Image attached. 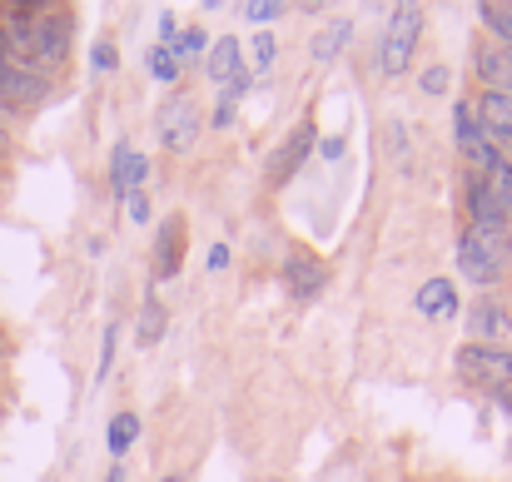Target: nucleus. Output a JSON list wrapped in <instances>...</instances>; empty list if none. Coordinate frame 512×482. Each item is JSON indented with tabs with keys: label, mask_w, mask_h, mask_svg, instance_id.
<instances>
[{
	"label": "nucleus",
	"mask_w": 512,
	"mask_h": 482,
	"mask_svg": "<svg viewBox=\"0 0 512 482\" xmlns=\"http://www.w3.org/2000/svg\"><path fill=\"white\" fill-rule=\"evenodd\" d=\"M508 234H498V229H468L463 239H458V269H463V279L468 284H498L503 279V269H508Z\"/></svg>",
	"instance_id": "1"
},
{
	"label": "nucleus",
	"mask_w": 512,
	"mask_h": 482,
	"mask_svg": "<svg viewBox=\"0 0 512 482\" xmlns=\"http://www.w3.org/2000/svg\"><path fill=\"white\" fill-rule=\"evenodd\" d=\"M418 35H423V10L418 5H398L383 25V45H378V70L393 80L413 65V50H418Z\"/></svg>",
	"instance_id": "2"
},
{
	"label": "nucleus",
	"mask_w": 512,
	"mask_h": 482,
	"mask_svg": "<svg viewBox=\"0 0 512 482\" xmlns=\"http://www.w3.org/2000/svg\"><path fill=\"white\" fill-rule=\"evenodd\" d=\"M155 130H160V145L170 155H189L194 140H199V105L189 95H170L155 115Z\"/></svg>",
	"instance_id": "3"
},
{
	"label": "nucleus",
	"mask_w": 512,
	"mask_h": 482,
	"mask_svg": "<svg viewBox=\"0 0 512 482\" xmlns=\"http://www.w3.org/2000/svg\"><path fill=\"white\" fill-rule=\"evenodd\" d=\"M458 373L478 388H503L512 383V348H488V343H468L458 348Z\"/></svg>",
	"instance_id": "4"
},
{
	"label": "nucleus",
	"mask_w": 512,
	"mask_h": 482,
	"mask_svg": "<svg viewBox=\"0 0 512 482\" xmlns=\"http://www.w3.org/2000/svg\"><path fill=\"white\" fill-rule=\"evenodd\" d=\"M453 140H458V155H463V160L473 164V174L493 169V160H498V150L488 145V135H483L478 115L468 110V100H463V105H453Z\"/></svg>",
	"instance_id": "5"
},
{
	"label": "nucleus",
	"mask_w": 512,
	"mask_h": 482,
	"mask_svg": "<svg viewBox=\"0 0 512 482\" xmlns=\"http://www.w3.org/2000/svg\"><path fill=\"white\" fill-rule=\"evenodd\" d=\"M473 115H478V125H483V135H488V145H493L498 155L512 150V95L508 90H488Z\"/></svg>",
	"instance_id": "6"
},
{
	"label": "nucleus",
	"mask_w": 512,
	"mask_h": 482,
	"mask_svg": "<svg viewBox=\"0 0 512 482\" xmlns=\"http://www.w3.org/2000/svg\"><path fill=\"white\" fill-rule=\"evenodd\" d=\"M70 55V15H35V65L55 70Z\"/></svg>",
	"instance_id": "7"
},
{
	"label": "nucleus",
	"mask_w": 512,
	"mask_h": 482,
	"mask_svg": "<svg viewBox=\"0 0 512 482\" xmlns=\"http://www.w3.org/2000/svg\"><path fill=\"white\" fill-rule=\"evenodd\" d=\"M324 279H329V269H324L314 254L294 249V254L284 259V284H289V294H294V299H314V294L324 289Z\"/></svg>",
	"instance_id": "8"
},
{
	"label": "nucleus",
	"mask_w": 512,
	"mask_h": 482,
	"mask_svg": "<svg viewBox=\"0 0 512 482\" xmlns=\"http://www.w3.org/2000/svg\"><path fill=\"white\" fill-rule=\"evenodd\" d=\"M309 150H314V125H299V130L274 150V160H269V184H289V179H294V169L304 164Z\"/></svg>",
	"instance_id": "9"
},
{
	"label": "nucleus",
	"mask_w": 512,
	"mask_h": 482,
	"mask_svg": "<svg viewBox=\"0 0 512 482\" xmlns=\"http://www.w3.org/2000/svg\"><path fill=\"white\" fill-rule=\"evenodd\" d=\"M204 70H209V80H214V85H224V90H229V85H239V80H249V75H244V50H239V40H234V35H224V40H214V45H209V65H204Z\"/></svg>",
	"instance_id": "10"
},
{
	"label": "nucleus",
	"mask_w": 512,
	"mask_h": 482,
	"mask_svg": "<svg viewBox=\"0 0 512 482\" xmlns=\"http://www.w3.org/2000/svg\"><path fill=\"white\" fill-rule=\"evenodd\" d=\"M468 333L473 338H512V309L508 304H498V299H483V304H473L468 309Z\"/></svg>",
	"instance_id": "11"
},
{
	"label": "nucleus",
	"mask_w": 512,
	"mask_h": 482,
	"mask_svg": "<svg viewBox=\"0 0 512 482\" xmlns=\"http://www.w3.org/2000/svg\"><path fill=\"white\" fill-rule=\"evenodd\" d=\"M413 309H418L423 319H453V314H458V289H453L448 279H428V284L413 294Z\"/></svg>",
	"instance_id": "12"
},
{
	"label": "nucleus",
	"mask_w": 512,
	"mask_h": 482,
	"mask_svg": "<svg viewBox=\"0 0 512 482\" xmlns=\"http://www.w3.org/2000/svg\"><path fill=\"white\" fill-rule=\"evenodd\" d=\"M145 174H150V160H145V155H135L130 145L115 150V164H110V184H115V194H135V189L145 184Z\"/></svg>",
	"instance_id": "13"
},
{
	"label": "nucleus",
	"mask_w": 512,
	"mask_h": 482,
	"mask_svg": "<svg viewBox=\"0 0 512 482\" xmlns=\"http://www.w3.org/2000/svg\"><path fill=\"white\" fill-rule=\"evenodd\" d=\"M179 244H184V219H165L160 224V279H170L179 269Z\"/></svg>",
	"instance_id": "14"
},
{
	"label": "nucleus",
	"mask_w": 512,
	"mask_h": 482,
	"mask_svg": "<svg viewBox=\"0 0 512 482\" xmlns=\"http://www.w3.org/2000/svg\"><path fill=\"white\" fill-rule=\"evenodd\" d=\"M348 40H353V25H348V20H334V25H329V30L314 40V60H319V65H329V60L339 55Z\"/></svg>",
	"instance_id": "15"
},
{
	"label": "nucleus",
	"mask_w": 512,
	"mask_h": 482,
	"mask_svg": "<svg viewBox=\"0 0 512 482\" xmlns=\"http://www.w3.org/2000/svg\"><path fill=\"white\" fill-rule=\"evenodd\" d=\"M135 438H140V418H135V413H120V418L105 428V448H110L115 458H120V453H125Z\"/></svg>",
	"instance_id": "16"
},
{
	"label": "nucleus",
	"mask_w": 512,
	"mask_h": 482,
	"mask_svg": "<svg viewBox=\"0 0 512 482\" xmlns=\"http://www.w3.org/2000/svg\"><path fill=\"white\" fill-rule=\"evenodd\" d=\"M478 15H483V25L503 40V50L512 45V5H498V0H488V5H478Z\"/></svg>",
	"instance_id": "17"
},
{
	"label": "nucleus",
	"mask_w": 512,
	"mask_h": 482,
	"mask_svg": "<svg viewBox=\"0 0 512 482\" xmlns=\"http://www.w3.org/2000/svg\"><path fill=\"white\" fill-rule=\"evenodd\" d=\"M150 75H155V80H165V85L179 80V55H174L170 45H155V50H150Z\"/></svg>",
	"instance_id": "18"
},
{
	"label": "nucleus",
	"mask_w": 512,
	"mask_h": 482,
	"mask_svg": "<svg viewBox=\"0 0 512 482\" xmlns=\"http://www.w3.org/2000/svg\"><path fill=\"white\" fill-rule=\"evenodd\" d=\"M160 333H165V309H160V299H150L140 314V343L150 348V343H160Z\"/></svg>",
	"instance_id": "19"
},
{
	"label": "nucleus",
	"mask_w": 512,
	"mask_h": 482,
	"mask_svg": "<svg viewBox=\"0 0 512 482\" xmlns=\"http://www.w3.org/2000/svg\"><path fill=\"white\" fill-rule=\"evenodd\" d=\"M249 55H254V65H249V70H269V65H274V55H279L274 35H269V30H259V35H254V45H249Z\"/></svg>",
	"instance_id": "20"
},
{
	"label": "nucleus",
	"mask_w": 512,
	"mask_h": 482,
	"mask_svg": "<svg viewBox=\"0 0 512 482\" xmlns=\"http://www.w3.org/2000/svg\"><path fill=\"white\" fill-rule=\"evenodd\" d=\"M199 50H209L204 30H194V25H189V30H179V40H174V55H179V60H194Z\"/></svg>",
	"instance_id": "21"
},
{
	"label": "nucleus",
	"mask_w": 512,
	"mask_h": 482,
	"mask_svg": "<svg viewBox=\"0 0 512 482\" xmlns=\"http://www.w3.org/2000/svg\"><path fill=\"white\" fill-rule=\"evenodd\" d=\"M244 15H249V20H279L284 5H279V0H254V5H244Z\"/></svg>",
	"instance_id": "22"
},
{
	"label": "nucleus",
	"mask_w": 512,
	"mask_h": 482,
	"mask_svg": "<svg viewBox=\"0 0 512 482\" xmlns=\"http://www.w3.org/2000/svg\"><path fill=\"white\" fill-rule=\"evenodd\" d=\"M125 204H130V219H135V224H150V199H145V189L125 194Z\"/></svg>",
	"instance_id": "23"
},
{
	"label": "nucleus",
	"mask_w": 512,
	"mask_h": 482,
	"mask_svg": "<svg viewBox=\"0 0 512 482\" xmlns=\"http://www.w3.org/2000/svg\"><path fill=\"white\" fill-rule=\"evenodd\" d=\"M423 90H428V95H443V90H448V70H443V65L423 70Z\"/></svg>",
	"instance_id": "24"
},
{
	"label": "nucleus",
	"mask_w": 512,
	"mask_h": 482,
	"mask_svg": "<svg viewBox=\"0 0 512 482\" xmlns=\"http://www.w3.org/2000/svg\"><path fill=\"white\" fill-rule=\"evenodd\" d=\"M115 60H120V55H115V45H105V40H100V45H95V70H115Z\"/></svg>",
	"instance_id": "25"
},
{
	"label": "nucleus",
	"mask_w": 512,
	"mask_h": 482,
	"mask_svg": "<svg viewBox=\"0 0 512 482\" xmlns=\"http://www.w3.org/2000/svg\"><path fill=\"white\" fill-rule=\"evenodd\" d=\"M498 65H503V85H508V95H512V45L498 50ZM503 85H498V90H503Z\"/></svg>",
	"instance_id": "26"
},
{
	"label": "nucleus",
	"mask_w": 512,
	"mask_h": 482,
	"mask_svg": "<svg viewBox=\"0 0 512 482\" xmlns=\"http://www.w3.org/2000/svg\"><path fill=\"white\" fill-rule=\"evenodd\" d=\"M209 269H229V249H224V244L209 249Z\"/></svg>",
	"instance_id": "27"
},
{
	"label": "nucleus",
	"mask_w": 512,
	"mask_h": 482,
	"mask_svg": "<svg viewBox=\"0 0 512 482\" xmlns=\"http://www.w3.org/2000/svg\"><path fill=\"white\" fill-rule=\"evenodd\" d=\"M319 150H324V160H339V155H343V140H324Z\"/></svg>",
	"instance_id": "28"
},
{
	"label": "nucleus",
	"mask_w": 512,
	"mask_h": 482,
	"mask_svg": "<svg viewBox=\"0 0 512 482\" xmlns=\"http://www.w3.org/2000/svg\"><path fill=\"white\" fill-rule=\"evenodd\" d=\"M498 408H503V413L512 418V388H498Z\"/></svg>",
	"instance_id": "29"
},
{
	"label": "nucleus",
	"mask_w": 512,
	"mask_h": 482,
	"mask_svg": "<svg viewBox=\"0 0 512 482\" xmlns=\"http://www.w3.org/2000/svg\"><path fill=\"white\" fill-rule=\"evenodd\" d=\"M105 482H125V473H120V468H110V478Z\"/></svg>",
	"instance_id": "30"
},
{
	"label": "nucleus",
	"mask_w": 512,
	"mask_h": 482,
	"mask_svg": "<svg viewBox=\"0 0 512 482\" xmlns=\"http://www.w3.org/2000/svg\"><path fill=\"white\" fill-rule=\"evenodd\" d=\"M160 482H189V478H184V473H170V478H160Z\"/></svg>",
	"instance_id": "31"
},
{
	"label": "nucleus",
	"mask_w": 512,
	"mask_h": 482,
	"mask_svg": "<svg viewBox=\"0 0 512 482\" xmlns=\"http://www.w3.org/2000/svg\"><path fill=\"white\" fill-rule=\"evenodd\" d=\"M0 150H5V130H0Z\"/></svg>",
	"instance_id": "32"
},
{
	"label": "nucleus",
	"mask_w": 512,
	"mask_h": 482,
	"mask_svg": "<svg viewBox=\"0 0 512 482\" xmlns=\"http://www.w3.org/2000/svg\"><path fill=\"white\" fill-rule=\"evenodd\" d=\"M508 249H512V229H508Z\"/></svg>",
	"instance_id": "33"
},
{
	"label": "nucleus",
	"mask_w": 512,
	"mask_h": 482,
	"mask_svg": "<svg viewBox=\"0 0 512 482\" xmlns=\"http://www.w3.org/2000/svg\"><path fill=\"white\" fill-rule=\"evenodd\" d=\"M0 353H5V343H0Z\"/></svg>",
	"instance_id": "34"
}]
</instances>
